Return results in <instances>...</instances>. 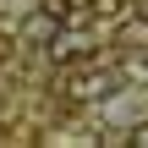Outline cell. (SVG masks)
I'll use <instances>...</instances> for the list:
<instances>
[{"label": "cell", "mask_w": 148, "mask_h": 148, "mask_svg": "<svg viewBox=\"0 0 148 148\" xmlns=\"http://www.w3.org/2000/svg\"><path fill=\"white\" fill-rule=\"evenodd\" d=\"M104 93H115V77H110V71H88V77L71 82V99H77V104H93V99H104Z\"/></svg>", "instance_id": "obj_1"}, {"label": "cell", "mask_w": 148, "mask_h": 148, "mask_svg": "<svg viewBox=\"0 0 148 148\" xmlns=\"http://www.w3.org/2000/svg\"><path fill=\"white\" fill-rule=\"evenodd\" d=\"M55 33H60V16H55L49 5H44V11H33V16L22 22V38H27V44H49Z\"/></svg>", "instance_id": "obj_2"}, {"label": "cell", "mask_w": 148, "mask_h": 148, "mask_svg": "<svg viewBox=\"0 0 148 148\" xmlns=\"http://www.w3.org/2000/svg\"><path fill=\"white\" fill-rule=\"evenodd\" d=\"M49 60H55V66H77V60H93V49L77 44V38H66V33H55V38H49Z\"/></svg>", "instance_id": "obj_3"}, {"label": "cell", "mask_w": 148, "mask_h": 148, "mask_svg": "<svg viewBox=\"0 0 148 148\" xmlns=\"http://www.w3.org/2000/svg\"><path fill=\"white\" fill-rule=\"evenodd\" d=\"M121 44H132V49H148V22H121Z\"/></svg>", "instance_id": "obj_4"}, {"label": "cell", "mask_w": 148, "mask_h": 148, "mask_svg": "<svg viewBox=\"0 0 148 148\" xmlns=\"http://www.w3.org/2000/svg\"><path fill=\"white\" fill-rule=\"evenodd\" d=\"M126 143H132V148H148V121H137V126L126 132Z\"/></svg>", "instance_id": "obj_5"}, {"label": "cell", "mask_w": 148, "mask_h": 148, "mask_svg": "<svg viewBox=\"0 0 148 148\" xmlns=\"http://www.w3.org/2000/svg\"><path fill=\"white\" fill-rule=\"evenodd\" d=\"M93 11H99V16H115V11H121V0H93Z\"/></svg>", "instance_id": "obj_6"}]
</instances>
